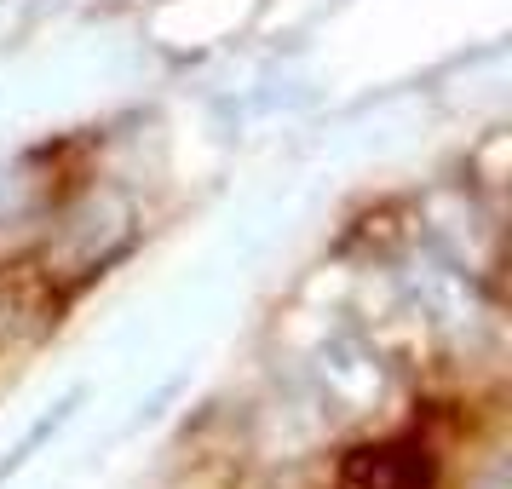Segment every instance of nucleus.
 Here are the masks:
<instances>
[{
	"label": "nucleus",
	"mask_w": 512,
	"mask_h": 489,
	"mask_svg": "<svg viewBox=\"0 0 512 489\" xmlns=\"http://www.w3.org/2000/svg\"><path fill=\"white\" fill-rule=\"evenodd\" d=\"M340 489H432V455L415 438L357 449L340 472Z\"/></svg>",
	"instance_id": "1"
}]
</instances>
